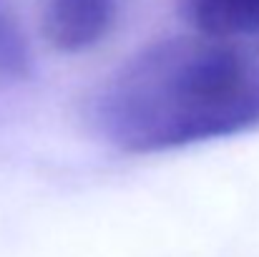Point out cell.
Masks as SVG:
<instances>
[{"instance_id":"1","label":"cell","mask_w":259,"mask_h":257,"mask_svg":"<svg viewBox=\"0 0 259 257\" xmlns=\"http://www.w3.org/2000/svg\"><path fill=\"white\" fill-rule=\"evenodd\" d=\"M88 124L131 154L179 149L259 124V63L206 35L141 48L88 98Z\"/></svg>"},{"instance_id":"2","label":"cell","mask_w":259,"mask_h":257,"mask_svg":"<svg viewBox=\"0 0 259 257\" xmlns=\"http://www.w3.org/2000/svg\"><path fill=\"white\" fill-rule=\"evenodd\" d=\"M179 15L206 38H259V0H176Z\"/></svg>"},{"instance_id":"3","label":"cell","mask_w":259,"mask_h":257,"mask_svg":"<svg viewBox=\"0 0 259 257\" xmlns=\"http://www.w3.org/2000/svg\"><path fill=\"white\" fill-rule=\"evenodd\" d=\"M28 46L15 23L0 10V81H15L28 74Z\"/></svg>"},{"instance_id":"4","label":"cell","mask_w":259,"mask_h":257,"mask_svg":"<svg viewBox=\"0 0 259 257\" xmlns=\"http://www.w3.org/2000/svg\"><path fill=\"white\" fill-rule=\"evenodd\" d=\"M48 3H56V0H48Z\"/></svg>"}]
</instances>
